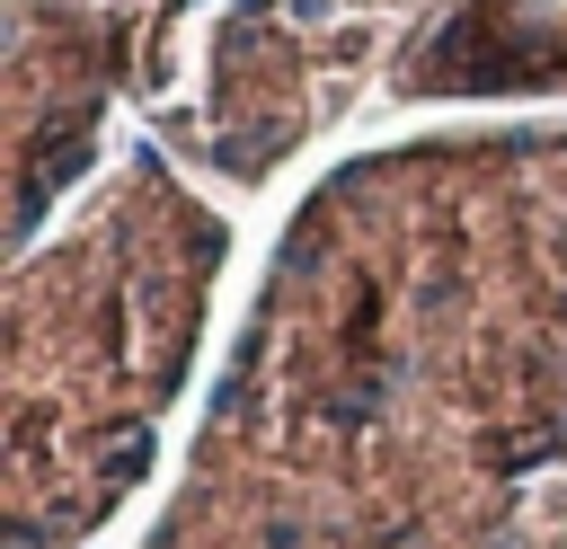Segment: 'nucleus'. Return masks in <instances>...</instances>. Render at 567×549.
Listing matches in <instances>:
<instances>
[{"label": "nucleus", "mask_w": 567, "mask_h": 549, "mask_svg": "<svg viewBox=\"0 0 567 549\" xmlns=\"http://www.w3.org/2000/svg\"><path fill=\"white\" fill-rule=\"evenodd\" d=\"M142 549H567V124L328 168Z\"/></svg>", "instance_id": "1"}, {"label": "nucleus", "mask_w": 567, "mask_h": 549, "mask_svg": "<svg viewBox=\"0 0 567 549\" xmlns=\"http://www.w3.org/2000/svg\"><path fill=\"white\" fill-rule=\"evenodd\" d=\"M230 221L133 142L53 248L9 283V549H80L159 460V416L195 372Z\"/></svg>", "instance_id": "2"}]
</instances>
